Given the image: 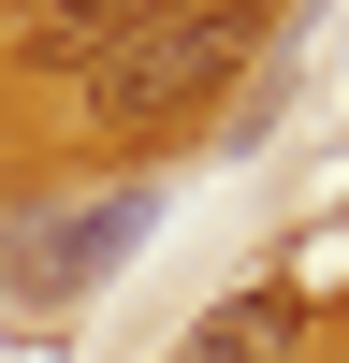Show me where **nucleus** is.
I'll return each instance as SVG.
<instances>
[{
  "mask_svg": "<svg viewBox=\"0 0 349 363\" xmlns=\"http://www.w3.org/2000/svg\"><path fill=\"white\" fill-rule=\"evenodd\" d=\"M262 58V15H233V0H189V15H160L145 44H116L102 73H73V116L102 145H174L218 116V87H248Z\"/></svg>",
  "mask_w": 349,
  "mask_h": 363,
  "instance_id": "1",
  "label": "nucleus"
},
{
  "mask_svg": "<svg viewBox=\"0 0 349 363\" xmlns=\"http://www.w3.org/2000/svg\"><path fill=\"white\" fill-rule=\"evenodd\" d=\"M160 189L145 174H102V189H44V203H0V306L15 320H73L116 262L145 247Z\"/></svg>",
  "mask_w": 349,
  "mask_h": 363,
  "instance_id": "2",
  "label": "nucleus"
},
{
  "mask_svg": "<svg viewBox=\"0 0 349 363\" xmlns=\"http://www.w3.org/2000/svg\"><path fill=\"white\" fill-rule=\"evenodd\" d=\"M291 349H306V306H291V291H218L174 363H291Z\"/></svg>",
  "mask_w": 349,
  "mask_h": 363,
  "instance_id": "4",
  "label": "nucleus"
},
{
  "mask_svg": "<svg viewBox=\"0 0 349 363\" xmlns=\"http://www.w3.org/2000/svg\"><path fill=\"white\" fill-rule=\"evenodd\" d=\"M160 15H189V0H29V15H15V58H29V73H102V58L145 44Z\"/></svg>",
  "mask_w": 349,
  "mask_h": 363,
  "instance_id": "3",
  "label": "nucleus"
}]
</instances>
